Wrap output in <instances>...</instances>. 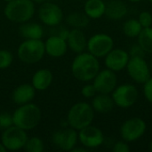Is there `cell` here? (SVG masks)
I'll return each mask as SVG.
<instances>
[{
    "label": "cell",
    "instance_id": "30",
    "mask_svg": "<svg viewBox=\"0 0 152 152\" xmlns=\"http://www.w3.org/2000/svg\"><path fill=\"white\" fill-rule=\"evenodd\" d=\"M12 125V114L8 112H0V129L4 130Z\"/></svg>",
    "mask_w": 152,
    "mask_h": 152
},
{
    "label": "cell",
    "instance_id": "18",
    "mask_svg": "<svg viewBox=\"0 0 152 152\" xmlns=\"http://www.w3.org/2000/svg\"><path fill=\"white\" fill-rule=\"evenodd\" d=\"M66 41L68 44V48L76 54L83 53L86 50L87 38L80 28H71Z\"/></svg>",
    "mask_w": 152,
    "mask_h": 152
},
{
    "label": "cell",
    "instance_id": "5",
    "mask_svg": "<svg viewBox=\"0 0 152 152\" xmlns=\"http://www.w3.org/2000/svg\"><path fill=\"white\" fill-rule=\"evenodd\" d=\"M45 54V42L42 39H24L17 49L19 60L26 64H35L41 61Z\"/></svg>",
    "mask_w": 152,
    "mask_h": 152
},
{
    "label": "cell",
    "instance_id": "20",
    "mask_svg": "<svg viewBox=\"0 0 152 152\" xmlns=\"http://www.w3.org/2000/svg\"><path fill=\"white\" fill-rule=\"evenodd\" d=\"M127 5L121 0H111L106 4L105 15L112 20H119L126 16Z\"/></svg>",
    "mask_w": 152,
    "mask_h": 152
},
{
    "label": "cell",
    "instance_id": "16",
    "mask_svg": "<svg viewBox=\"0 0 152 152\" xmlns=\"http://www.w3.org/2000/svg\"><path fill=\"white\" fill-rule=\"evenodd\" d=\"M68 49L67 41L57 35H52L45 41V54L53 58L62 57L66 54Z\"/></svg>",
    "mask_w": 152,
    "mask_h": 152
},
{
    "label": "cell",
    "instance_id": "34",
    "mask_svg": "<svg viewBox=\"0 0 152 152\" xmlns=\"http://www.w3.org/2000/svg\"><path fill=\"white\" fill-rule=\"evenodd\" d=\"M130 150H131V148H130L128 142L124 140L115 142L112 147L113 152H129Z\"/></svg>",
    "mask_w": 152,
    "mask_h": 152
},
{
    "label": "cell",
    "instance_id": "4",
    "mask_svg": "<svg viewBox=\"0 0 152 152\" xmlns=\"http://www.w3.org/2000/svg\"><path fill=\"white\" fill-rule=\"evenodd\" d=\"M94 118V110L91 104L79 102L71 106L67 114V124L71 128L79 131L92 125Z\"/></svg>",
    "mask_w": 152,
    "mask_h": 152
},
{
    "label": "cell",
    "instance_id": "9",
    "mask_svg": "<svg viewBox=\"0 0 152 152\" xmlns=\"http://www.w3.org/2000/svg\"><path fill=\"white\" fill-rule=\"evenodd\" d=\"M147 130L146 122L138 117L126 120L120 127V136L127 142H134L141 139Z\"/></svg>",
    "mask_w": 152,
    "mask_h": 152
},
{
    "label": "cell",
    "instance_id": "7",
    "mask_svg": "<svg viewBox=\"0 0 152 152\" xmlns=\"http://www.w3.org/2000/svg\"><path fill=\"white\" fill-rule=\"evenodd\" d=\"M28 138L27 131L12 125V126L3 130L1 142L6 151H17L24 148Z\"/></svg>",
    "mask_w": 152,
    "mask_h": 152
},
{
    "label": "cell",
    "instance_id": "25",
    "mask_svg": "<svg viewBox=\"0 0 152 152\" xmlns=\"http://www.w3.org/2000/svg\"><path fill=\"white\" fill-rule=\"evenodd\" d=\"M142 28H143L142 27L137 19H128L124 22L122 27L124 34L131 38L137 37L142 30Z\"/></svg>",
    "mask_w": 152,
    "mask_h": 152
},
{
    "label": "cell",
    "instance_id": "40",
    "mask_svg": "<svg viewBox=\"0 0 152 152\" xmlns=\"http://www.w3.org/2000/svg\"><path fill=\"white\" fill-rule=\"evenodd\" d=\"M149 150H150V151L152 152V140L151 142H150V144H149Z\"/></svg>",
    "mask_w": 152,
    "mask_h": 152
},
{
    "label": "cell",
    "instance_id": "33",
    "mask_svg": "<svg viewBox=\"0 0 152 152\" xmlns=\"http://www.w3.org/2000/svg\"><path fill=\"white\" fill-rule=\"evenodd\" d=\"M143 95L145 99L152 104V77L143 84Z\"/></svg>",
    "mask_w": 152,
    "mask_h": 152
},
{
    "label": "cell",
    "instance_id": "43",
    "mask_svg": "<svg viewBox=\"0 0 152 152\" xmlns=\"http://www.w3.org/2000/svg\"><path fill=\"white\" fill-rule=\"evenodd\" d=\"M149 1H150V2H151V3L152 4V0H149Z\"/></svg>",
    "mask_w": 152,
    "mask_h": 152
},
{
    "label": "cell",
    "instance_id": "10",
    "mask_svg": "<svg viewBox=\"0 0 152 152\" xmlns=\"http://www.w3.org/2000/svg\"><path fill=\"white\" fill-rule=\"evenodd\" d=\"M37 16L44 25L52 28L59 26L64 19L63 11L61 6L52 2L42 3L38 8Z\"/></svg>",
    "mask_w": 152,
    "mask_h": 152
},
{
    "label": "cell",
    "instance_id": "29",
    "mask_svg": "<svg viewBox=\"0 0 152 152\" xmlns=\"http://www.w3.org/2000/svg\"><path fill=\"white\" fill-rule=\"evenodd\" d=\"M137 20L143 28L152 27V13L148 11H143L140 12Z\"/></svg>",
    "mask_w": 152,
    "mask_h": 152
},
{
    "label": "cell",
    "instance_id": "35",
    "mask_svg": "<svg viewBox=\"0 0 152 152\" xmlns=\"http://www.w3.org/2000/svg\"><path fill=\"white\" fill-rule=\"evenodd\" d=\"M69 30L70 29H68L66 28H61L59 29V32L57 34H55V35H57V36H59V37H62V38H64L66 40L68 38L69 34Z\"/></svg>",
    "mask_w": 152,
    "mask_h": 152
},
{
    "label": "cell",
    "instance_id": "8",
    "mask_svg": "<svg viewBox=\"0 0 152 152\" xmlns=\"http://www.w3.org/2000/svg\"><path fill=\"white\" fill-rule=\"evenodd\" d=\"M113 48L114 40L108 34L97 33L87 39V52L98 59L104 58Z\"/></svg>",
    "mask_w": 152,
    "mask_h": 152
},
{
    "label": "cell",
    "instance_id": "32",
    "mask_svg": "<svg viewBox=\"0 0 152 152\" xmlns=\"http://www.w3.org/2000/svg\"><path fill=\"white\" fill-rule=\"evenodd\" d=\"M128 53H129L130 57H143V58H144V56L146 54L145 51L142 49V47L138 43L134 44L130 47V49L128 51Z\"/></svg>",
    "mask_w": 152,
    "mask_h": 152
},
{
    "label": "cell",
    "instance_id": "13",
    "mask_svg": "<svg viewBox=\"0 0 152 152\" xmlns=\"http://www.w3.org/2000/svg\"><path fill=\"white\" fill-rule=\"evenodd\" d=\"M92 83L94 86L97 94H111L118 86V76L116 72L106 68L97 73Z\"/></svg>",
    "mask_w": 152,
    "mask_h": 152
},
{
    "label": "cell",
    "instance_id": "17",
    "mask_svg": "<svg viewBox=\"0 0 152 152\" xmlns=\"http://www.w3.org/2000/svg\"><path fill=\"white\" fill-rule=\"evenodd\" d=\"M37 90L31 84H21L14 88L12 93V100L16 105H23L32 102Z\"/></svg>",
    "mask_w": 152,
    "mask_h": 152
},
{
    "label": "cell",
    "instance_id": "42",
    "mask_svg": "<svg viewBox=\"0 0 152 152\" xmlns=\"http://www.w3.org/2000/svg\"><path fill=\"white\" fill-rule=\"evenodd\" d=\"M3 1H4L5 3H8V2H10V1H12V0H3Z\"/></svg>",
    "mask_w": 152,
    "mask_h": 152
},
{
    "label": "cell",
    "instance_id": "41",
    "mask_svg": "<svg viewBox=\"0 0 152 152\" xmlns=\"http://www.w3.org/2000/svg\"><path fill=\"white\" fill-rule=\"evenodd\" d=\"M149 65H150V69H151V75H152V60H151V63H150Z\"/></svg>",
    "mask_w": 152,
    "mask_h": 152
},
{
    "label": "cell",
    "instance_id": "31",
    "mask_svg": "<svg viewBox=\"0 0 152 152\" xmlns=\"http://www.w3.org/2000/svg\"><path fill=\"white\" fill-rule=\"evenodd\" d=\"M81 94L84 98L86 99H92L97 94V91L93 85V83H88L86 84L82 89H81Z\"/></svg>",
    "mask_w": 152,
    "mask_h": 152
},
{
    "label": "cell",
    "instance_id": "1",
    "mask_svg": "<svg viewBox=\"0 0 152 152\" xmlns=\"http://www.w3.org/2000/svg\"><path fill=\"white\" fill-rule=\"evenodd\" d=\"M100 61L97 57L88 52L77 53L71 63L73 77L81 82H90L100 71Z\"/></svg>",
    "mask_w": 152,
    "mask_h": 152
},
{
    "label": "cell",
    "instance_id": "15",
    "mask_svg": "<svg viewBox=\"0 0 152 152\" xmlns=\"http://www.w3.org/2000/svg\"><path fill=\"white\" fill-rule=\"evenodd\" d=\"M129 59L130 55L127 51L121 48H113L104 57V64L107 69L114 72H119L126 68Z\"/></svg>",
    "mask_w": 152,
    "mask_h": 152
},
{
    "label": "cell",
    "instance_id": "19",
    "mask_svg": "<svg viewBox=\"0 0 152 152\" xmlns=\"http://www.w3.org/2000/svg\"><path fill=\"white\" fill-rule=\"evenodd\" d=\"M53 80V72L48 69H41L37 70L31 78V85L37 91L47 90Z\"/></svg>",
    "mask_w": 152,
    "mask_h": 152
},
{
    "label": "cell",
    "instance_id": "27",
    "mask_svg": "<svg viewBox=\"0 0 152 152\" xmlns=\"http://www.w3.org/2000/svg\"><path fill=\"white\" fill-rule=\"evenodd\" d=\"M23 150L27 152H42L45 150V144L41 138L33 136L28 138Z\"/></svg>",
    "mask_w": 152,
    "mask_h": 152
},
{
    "label": "cell",
    "instance_id": "12",
    "mask_svg": "<svg viewBox=\"0 0 152 152\" xmlns=\"http://www.w3.org/2000/svg\"><path fill=\"white\" fill-rule=\"evenodd\" d=\"M53 145L61 151H71L78 142V132L70 126L57 130L52 137Z\"/></svg>",
    "mask_w": 152,
    "mask_h": 152
},
{
    "label": "cell",
    "instance_id": "24",
    "mask_svg": "<svg viewBox=\"0 0 152 152\" xmlns=\"http://www.w3.org/2000/svg\"><path fill=\"white\" fill-rule=\"evenodd\" d=\"M90 19L85 12H74L66 17V22L72 28H84L89 24Z\"/></svg>",
    "mask_w": 152,
    "mask_h": 152
},
{
    "label": "cell",
    "instance_id": "36",
    "mask_svg": "<svg viewBox=\"0 0 152 152\" xmlns=\"http://www.w3.org/2000/svg\"><path fill=\"white\" fill-rule=\"evenodd\" d=\"M88 151V149H86V148H85L84 146H82L81 145V147H77V145L71 151L72 152H86Z\"/></svg>",
    "mask_w": 152,
    "mask_h": 152
},
{
    "label": "cell",
    "instance_id": "38",
    "mask_svg": "<svg viewBox=\"0 0 152 152\" xmlns=\"http://www.w3.org/2000/svg\"><path fill=\"white\" fill-rule=\"evenodd\" d=\"M35 4H42L44 2H45L46 0H32Z\"/></svg>",
    "mask_w": 152,
    "mask_h": 152
},
{
    "label": "cell",
    "instance_id": "11",
    "mask_svg": "<svg viewBox=\"0 0 152 152\" xmlns=\"http://www.w3.org/2000/svg\"><path fill=\"white\" fill-rule=\"evenodd\" d=\"M126 69L130 78L137 84L143 85L151 77L150 65L143 57H130Z\"/></svg>",
    "mask_w": 152,
    "mask_h": 152
},
{
    "label": "cell",
    "instance_id": "14",
    "mask_svg": "<svg viewBox=\"0 0 152 152\" xmlns=\"http://www.w3.org/2000/svg\"><path fill=\"white\" fill-rule=\"evenodd\" d=\"M78 132V142L82 146L90 150L96 149L102 146L104 142V134L102 131L94 126H87Z\"/></svg>",
    "mask_w": 152,
    "mask_h": 152
},
{
    "label": "cell",
    "instance_id": "6",
    "mask_svg": "<svg viewBox=\"0 0 152 152\" xmlns=\"http://www.w3.org/2000/svg\"><path fill=\"white\" fill-rule=\"evenodd\" d=\"M110 95L114 101L115 106L121 109H129L136 103L139 98V92L135 86L132 84H123L118 86Z\"/></svg>",
    "mask_w": 152,
    "mask_h": 152
},
{
    "label": "cell",
    "instance_id": "3",
    "mask_svg": "<svg viewBox=\"0 0 152 152\" xmlns=\"http://www.w3.org/2000/svg\"><path fill=\"white\" fill-rule=\"evenodd\" d=\"M36 6L32 0H12L6 3L4 8L5 18L15 23L29 21L35 15Z\"/></svg>",
    "mask_w": 152,
    "mask_h": 152
},
{
    "label": "cell",
    "instance_id": "26",
    "mask_svg": "<svg viewBox=\"0 0 152 152\" xmlns=\"http://www.w3.org/2000/svg\"><path fill=\"white\" fill-rule=\"evenodd\" d=\"M137 43L146 53H152V27L142 28L137 37Z\"/></svg>",
    "mask_w": 152,
    "mask_h": 152
},
{
    "label": "cell",
    "instance_id": "37",
    "mask_svg": "<svg viewBox=\"0 0 152 152\" xmlns=\"http://www.w3.org/2000/svg\"><path fill=\"white\" fill-rule=\"evenodd\" d=\"M6 151V149L4 148V146L3 145V143L0 142V152H4Z\"/></svg>",
    "mask_w": 152,
    "mask_h": 152
},
{
    "label": "cell",
    "instance_id": "23",
    "mask_svg": "<svg viewBox=\"0 0 152 152\" xmlns=\"http://www.w3.org/2000/svg\"><path fill=\"white\" fill-rule=\"evenodd\" d=\"M106 3L103 0H86L84 5V12L92 20L101 19L105 15Z\"/></svg>",
    "mask_w": 152,
    "mask_h": 152
},
{
    "label": "cell",
    "instance_id": "28",
    "mask_svg": "<svg viewBox=\"0 0 152 152\" xmlns=\"http://www.w3.org/2000/svg\"><path fill=\"white\" fill-rule=\"evenodd\" d=\"M13 61L12 53L5 49L0 50V69H8Z\"/></svg>",
    "mask_w": 152,
    "mask_h": 152
},
{
    "label": "cell",
    "instance_id": "2",
    "mask_svg": "<svg viewBox=\"0 0 152 152\" xmlns=\"http://www.w3.org/2000/svg\"><path fill=\"white\" fill-rule=\"evenodd\" d=\"M41 118L42 111L40 108L32 102L20 105L12 113L13 125L25 131L36 128Z\"/></svg>",
    "mask_w": 152,
    "mask_h": 152
},
{
    "label": "cell",
    "instance_id": "21",
    "mask_svg": "<svg viewBox=\"0 0 152 152\" xmlns=\"http://www.w3.org/2000/svg\"><path fill=\"white\" fill-rule=\"evenodd\" d=\"M94 112L106 114L112 111L114 109L115 103L110 94H97L94 98H92L91 103Z\"/></svg>",
    "mask_w": 152,
    "mask_h": 152
},
{
    "label": "cell",
    "instance_id": "22",
    "mask_svg": "<svg viewBox=\"0 0 152 152\" xmlns=\"http://www.w3.org/2000/svg\"><path fill=\"white\" fill-rule=\"evenodd\" d=\"M19 34L24 39H42L44 28L39 23L27 21L20 26Z\"/></svg>",
    "mask_w": 152,
    "mask_h": 152
},
{
    "label": "cell",
    "instance_id": "39",
    "mask_svg": "<svg viewBox=\"0 0 152 152\" xmlns=\"http://www.w3.org/2000/svg\"><path fill=\"white\" fill-rule=\"evenodd\" d=\"M129 2H131V3H139V2H141L142 0H128Z\"/></svg>",
    "mask_w": 152,
    "mask_h": 152
}]
</instances>
